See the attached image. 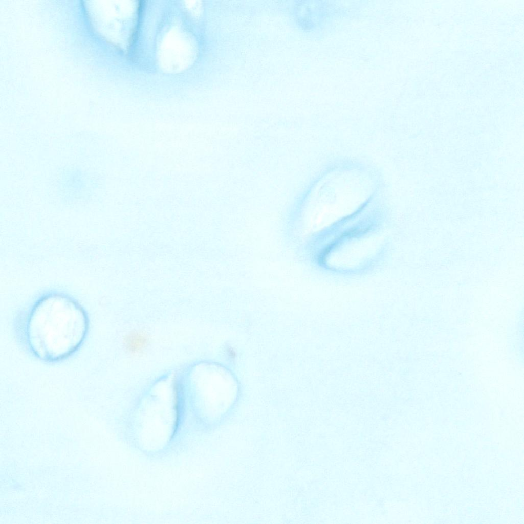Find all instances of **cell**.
<instances>
[{"label": "cell", "mask_w": 524, "mask_h": 524, "mask_svg": "<svg viewBox=\"0 0 524 524\" xmlns=\"http://www.w3.org/2000/svg\"><path fill=\"white\" fill-rule=\"evenodd\" d=\"M87 321L82 310L72 301L50 297L34 308L25 328L30 349L41 359L55 361L73 353L82 342Z\"/></svg>", "instance_id": "6da1fadb"}, {"label": "cell", "mask_w": 524, "mask_h": 524, "mask_svg": "<svg viewBox=\"0 0 524 524\" xmlns=\"http://www.w3.org/2000/svg\"><path fill=\"white\" fill-rule=\"evenodd\" d=\"M148 342L147 336L141 332H132L124 338L125 347L132 353L142 351L147 346Z\"/></svg>", "instance_id": "7a4b0ae2"}]
</instances>
